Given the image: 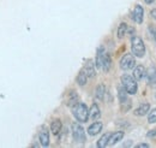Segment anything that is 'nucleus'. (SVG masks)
I'll return each mask as SVG.
<instances>
[{
	"instance_id": "obj_1",
	"label": "nucleus",
	"mask_w": 156,
	"mask_h": 148,
	"mask_svg": "<svg viewBox=\"0 0 156 148\" xmlns=\"http://www.w3.org/2000/svg\"><path fill=\"white\" fill-rule=\"evenodd\" d=\"M71 109H72V113H73L75 118L79 123L88 122V119H89V109L87 107V105L84 102H77Z\"/></svg>"
},
{
	"instance_id": "obj_2",
	"label": "nucleus",
	"mask_w": 156,
	"mask_h": 148,
	"mask_svg": "<svg viewBox=\"0 0 156 148\" xmlns=\"http://www.w3.org/2000/svg\"><path fill=\"white\" fill-rule=\"evenodd\" d=\"M121 84H122V88L126 91L127 94H131V95H135L138 89V86H137V81L130 75H122L121 76Z\"/></svg>"
},
{
	"instance_id": "obj_3",
	"label": "nucleus",
	"mask_w": 156,
	"mask_h": 148,
	"mask_svg": "<svg viewBox=\"0 0 156 148\" xmlns=\"http://www.w3.org/2000/svg\"><path fill=\"white\" fill-rule=\"evenodd\" d=\"M131 50H132V54L135 57H138V58L144 57V54H145V45L139 36L131 37Z\"/></svg>"
},
{
	"instance_id": "obj_4",
	"label": "nucleus",
	"mask_w": 156,
	"mask_h": 148,
	"mask_svg": "<svg viewBox=\"0 0 156 148\" xmlns=\"http://www.w3.org/2000/svg\"><path fill=\"white\" fill-rule=\"evenodd\" d=\"M136 66V59L135 56L131 53H126L120 59V68L122 70H131Z\"/></svg>"
},
{
	"instance_id": "obj_5",
	"label": "nucleus",
	"mask_w": 156,
	"mask_h": 148,
	"mask_svg": "<svg viewBox=\"0 0 156 148\" xmlns=\"http://www.w3.org/2000/svg\"><path fill=\"white\" fill-rule=\"evenodd\" d=\"M72 136L75 139V141L77 142H85L87 141V135H85V131L83 129V127L78 123H73L72 124Z\"/></svg>"
},
{
	"instance_id": "obj_6",
	"label": "nucleus",
	"mask_w": 156,
	"mask_h": 148,
	"mask_svg": "<svg viewBox=\"0 0 156 148\" xmlns=\"http://www.w3.org/2000/svg\"><path fill=\"white\" fill-rule=\"evenodd\" d=\"M131 18L135 20L137 24L143 23V18H144V10L140 5H136L133 9V12L131 13Z\"/></svg>"
},
{
	"instance_id": "obj_7",
	"label": "nucleus",
	"mask_w": 156,
	"mask_h": 148,
	"mask_svg": "<svg viewBox=\"0 0 156 148\" xmlns=\"http://www.w3.org/2000/svg\"><path fill=\"white\" fill-rule=\"evenodd\" d=\"M39 141L42 147H47L49 145V130L47 127H42L39 132Z\"/></svg>"
},
{
	"instance_id": "obj_8",
	"label": "nucleus",
	"mask_w": 156,
	"mask_h": 148,
	"mask_svg": "<svg viewBox=\"0 0 156 148\" xmlns=\"http://www.w3.org/2000/svg\"><path fill=\"white\" fill-rule=\"evenodd\" d=\"M102 128H103V124H102L101 122H94V123L88 128V134H89L90 136H95V135H98V134H100V132L102 131Z\"/></svg>"
},
{
	"instance_id": "obj_9",
	"label": "nucleus",
	"mask_w": 156,
	"mask_h": 148,
	"mask_svg": "<svg viewBox=\"0 0 156 148\" xmlns=\"http://www.w3.org/2000/svg\"><path fill=\"white\" fill-rule=\"evenodd\" d=\"M147 75V69L143 65H138L133 70V78L136 81H142Z\"/></svg>"
},
{
	"instance_id": "obj_10",
	"label": "nucleus",
	"mask_w": 156,
	"mask_h": 148,
	"mask_svg": "<svg viewBox=\"0 0 156 148\" xmlns=\"http://www.w3.org/2000/svg\"><path fill=\"white\" fill-rule=\"evenodd\" d=\"M83 71L87 74L88 78H93V77H95V75H96V71H95V64H94L91 60H89V61L85 64V66L83 68Z\"/></svg>"
},
{
	"instance_id": "obj_11",
	"label": "nucleus",
	"mask_w": 156,
	"mask_h": 148,
	"mask_svg": "<svg viewBox=\"0 0 156 148\" xmlns=\"http://www.w3.org/2000/svg\"><path fill=\"white\" fill-rule=\"evenodd\" d=\"M124 137V131H115L113 134H111L109 141H108V146H114L119 141H121Z\"/></svg>"
},
{
	"instance_id": "obj_12",
	"label": "nucleus",
	"mask_w": 156,
	"mask_h": 148,
	"mask_svg": "<svg viewBox=\"0 0 156 148\" xmlns=\"http://www.w3.org/2000/svg\"><path fill=\"white\" fill-rule=\"evenodd\" d=\"M149 110H150V105H149L148 102H144V104L139 105L136 110L133 111V113H135L136 116H138V117H142V116H145V114L149 112Z\"/></svg>"
},
{
	"instance_id": "obj_13",
	"label": "nucleus",
	"mask_w": 156,
	"mask_h": 148,
	"mask_svg": "<svg viewBox=\"0 0 156 148\" xmlns=\"http://www.w3.org/2000/svg\"><path fill=\"white\" fill-rule=\"evenodd\" d=\"M111 66H112V58H111V56H109L108 53L105 52L103 59H102V68H101V69H102L105 72H108L109 69H111Z\"/></svg>"
},
{
	"instance_id": "obj_14",
	"label": "nucleus",
	"mask_w": 156,
	"mask_h": 148,
	"mask_svg": "<svg viewBox=\"0 0 156 148\" xmlns=\"http://www.w3.org/2000/svg\"><path fill=\"white\" fill-rule=\"evenodd\" d=\"M100 116H101V111L98 109V104H93L91 107L89 109V118H91L93 120H96L100 118Z\"/></svg>"
},
{
	"instance_id": "obj_15",
	"label": "nucleus",
	"mask_w": 156,
	"mask_h": 148,
	"mask_svg": "<svg viewBox=\"0 0 156 148\" xmlns=\"http://www.w3.org/2000/svg\"><path fill=\"white\" fill-rule=\"evenodd\" d=\"M61 128H62V124H61V120L60 119H54L52 123H51V131L53 135L58 136L61 131Z\"/></svg>"
},
{
	"instance_id": "obj_16",
	"label": "nucleus",
	"mask_w": 156,
	"mask_h": 148,
	"mask_svg": "<svg viewBox=\"0 0 156 148\" xmlns=\"http://www.w3.org/2000/svg\"><path fill=\"white\" fill-rule=\"evenodd\" d=\"M103 54H105V48L101 46L98 48L96 52V59H95V68L101 69L102 68V59H103Z\"/></svg>"
},
{
	"instance_id": "obj_17",
	"label": "nucleus",
	"mask_w": 156,
	"mask_h": 148,
	"mask_svg": "<svg viewBox=\"0 0 156 148\" xmlns=\"http://www.w3.org/2000/svg\"><path fill=\"white\" fill-rule=\"evenodd\" d=\"M109 137H111V132H106L103 136H101V139L98 141V148H103L108 146V141H109Z\"/></svg>"
},
{
	"instance_id": "obj_18",
	"label": "nucleus",
	"mask_w": 156,
	"mask_h": 148,
	"mask_svg": "<svg viewBox=\"0 0 156 148\" xmlns=\"http://www.w3.org/2000/svg\"><path fill=\"white\" fill-rule=\"evenodd\" d=\"M105 95H106V87L103 84H98L96 87V91H95V98L98 100H103Z\"/></svg>"
},
{
	"instance_id": "obj_19",
	"label": "nucleus",
	"mask_w": 156,
	"mask_h": 148,
	"mask_svg": "<svg viewBox=\"0 0 156 148\" xmlns=\"http://www.w3.org/2000/svg\"><path fill=\"white\" fill-rule=\"evenodd\" d=\"M76 81H77V83L80 86V87H83V86L87 84V82H88V76H87V74L83 71V69H82V70L79 71V74L77 75Z\"/></svg>"
},
{
	"instance_id": "obj_20",
	"label": "nucleus",
	"mask_w": 156,
	"mask_h": 148,
	"mask_svg": "<svg viewBox=\"0 0 156 148\" xmlns=\"http://www.w3.org/2000/svg\"><path fill=\"white\" fill-rule=\"evenodd\" d=\"M126 33H127V24L125 23V22H122V23H120L119 24V27H118V37L119 39H122V37L126 35Z\"/></svg>"
},
{
	"instance_id": "obj_21",
	"label": "nucleus",
	"mask_w": 156,
	"mask_h": 148,
	"mask_svg": "<svg viewBox=\"0 0 156 148\" xmlns=\"http://www.w3.org/2000/svg\"><path fill=\"white\" fill-rule=\"evenodd\" d=\"M77 102H79V99H78V95L76 94V92H71L69 95V99H67V105L70 107L75 106Z\"/></svg>"
},
{
	"instance_id": "obj_22",
	"label": "nucleus",
	"mask_w": 156,
	"mask_h": 148,
	"mask_svg": "<svg viewBox=\"0 0 156 148\" xmlns=\"http://www.w3.org/2000/svg\"><path fill=\"white\" fill-rule=\"evenodd\" d=\"M118 96H119L120 104L127 101V93H126V91H125L122 87H119V88H118Z\"/></svg>"
},
{
	"instance_id": "obj_23",
	"label": "nucleus",
	"mask_w": 156,
	"mask_h": 148,
	"mask_svg": "<svg viewBox=\"0 0 156 148\" xmlns=\"http://www.w3.org/2000/svg\"><path fill=\"white\" fill-rule=\"evenodd\" d=\"M148 122H149V123H156V109H154L153 111L149 113V116H148Z\"/></svg>"
},
{
	"instance_id": "obj_24",
	"label": "nucleus",
	"mask_w": 156,
	"mask_h": 148,
	"mask_svg": "<svg viewBox=\"0 0 156 148\" xmlns=\"http://www.w3.org/2000/svg\"><path fill=\"white\" fill-rule=\"evenodd\" d=\"M147 136H148V137H156V128L153 130H150V131L147 134Z\"/></svg>"
},
{
	"instance_id": "obj_25",
	"label": "nucleus",
	"mask_w": 156,
	"mask_h": 148,
	"mask_svg": "<svg viewBox=\"0 0 156 148\" xmlns=\"http://www.w3.org/2000/svg\"><path fill=\"white\" fill-rule=\"evenodd\" d=\"M136 147L137 148H148L149 145H148V143H139V145H137Z\"/></svg>"
},
{
	"instance_id": "obj_26",
	"label": "nucleus",
	"mask_w": 156,
	"mask_h": 148,
	"mask_svg": "<svg viewBox=\"0 0 156 148\" xmlns=\"http://www.w3.org/2000/svg\"><path fill=\"white\" fill-rule=\"evenodd\" d=\"M150 16L154 19H156V9H153V10L150 11Z\"/></svg>"
},
{
	"instance_id": "obj_27",
	"label": "nucleus",
	"mask_w": 156,
	"mask_h": 148,
	"mask_svg": "<svg viewBox=\"0 0 156 148\" xmlns=\"http://www.w3.org/2000/svg\"><path fill=\"white\" fill-rule=\"evenodd\" d=\"M151 86H156V72H155V75H154V77H153V80L149 82Z\"/></svg>"
},
{
	"instance_id": "obj_28",
	"label": "nucleus",
	"mask_w": 156,
	"mask_h": 148,
	"mask_svg": "<svg viewBox=\"0 0 156 148\" xmlns=\"http://www.w3.org/2000/svg\"><path fill=\"white\" fill-rule=\"evenodd\" d=\"M144 1H145V4H149V5L153 4V2H155V0H144Z\"/></svg>"
},
{
	"instance_id": "obj_29",
	"label": "nucleus",
	"mask_w": 156,
	"mask_h": 148,
	"mask_svg": "<svg viewBox=\"0 0 156 148\" xmlns=\"http://www.w3.org/2000/svg\"><path fill=\"white\" fill-rule=\"evenodd\" d=\"M154 39H155V42H156V30H155V33H154Z\"/></svg>"
}]
</instances>
